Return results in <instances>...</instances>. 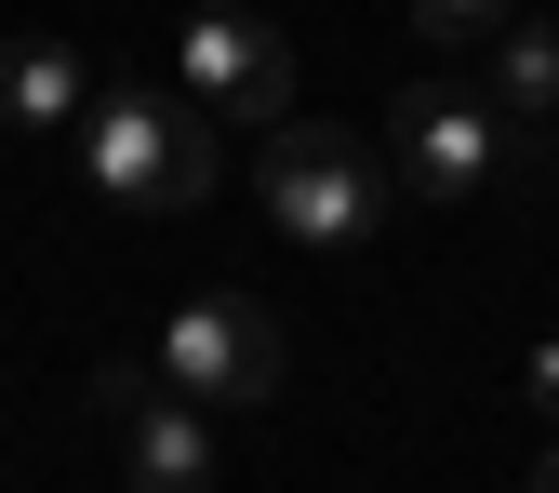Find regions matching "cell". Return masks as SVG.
Segmentation results:
<instances>
[{"label":"cell","mask_w":559,"mask_h":493,"mask_svg":"<svg viewBox=\"0 0 559 493\" xmlns=\"http://www.w3.org/2000/svg\"><path fill=\"white\" fill-rule=\"evenodd\" d=\"M81 174L120 200V214H187V200H214V120L174 107L160 81H94L81 107Z\"/></svg>","instance_id":"cell-1"},{"label":"cell","mask_w":559,"mask_h":493,"mask_svg":"<svg viewBox=\"0 0 559 493\" xmlns=\"http://www.w3.org/2000/svg\"><path fill=\"white\" fill-rule=\"evenodd\" d=\"M253 200H266L280 240L360 254V240L386 227V161L360 148V133H333V120H266V133H253Z\"/></svg>","instance_id":"cell-2"},{"label":"cell","mask_w":559,"mask_h":493,"mask_svg":"<svg viewBox=\"0 0 559 493\" xmlns=\"http://www.w3.org/2000/svg\"><path fill=\"white\" fill-rule=\"evenodd\" d=\"M280 374H294V347H280V320L253 294H187L160 320V387H187L200 413H266Z\"/></svg>","instance_id":"cell-3"},{"label":"cell","mask_w":559,"mask_h":493,"mask_svg":"<svg viewBox=\"0 0 559 493\" xmlns=\"http://www.w3.org/2000/svg\"><path fill=\"white\" fill-rule=\"evenodd\" d=\"M174 81L214 133H266V120H294V40L266 14H240V0H214V14L174 27Z\"/></svg>","instance_id":"cell-4"},{"label":"cell","mask_w":559,"mask_h":493,"mask_svg":"<svg viewBox=\"0 0 559 493\" xmlns=\"http://www.w3.org/2000/svg\"><path fill=\"white\" fill-rule=\"evenodd\" d=\"M493 107L453 94V81H400L386 94V187L400 200H479L493 187Z\"/></svg>","instance_id":"cell-5"},{"label":"cell","mask_w":559,"mask_h":493,"mask_svg":"<svg viewBox=\"0 0 559 493\" xmlns=\"http://www.w3.org/2000/svg\"><path fill=\"white\" fill-rule=\"evenodd\" d=\"M94 400L120 413V480L133 493H214V413H200L187 387H160L147 361H107Z\"/></svg>","instance_id":"cell-6"},{"label":"cell","mask_w":559,"mask_h":493,"mask_svg":"<svg viewBox=\"0 0 559 493\" xmlns=\"http://www.w3.org/2000/svg\"><path fill=\"white\" fill-rule=\"evenodd\" d=\"M94 67L67 40H0V133H81Z\"/></svg>","instance_id":"cell-7"},{"label":"cell","mask_w":559,"mask_h":493,"mask_svg":"<svg viewBox=\"0 0 559 493\" xmlns=\"http://www.w3.org/2000/svg\"><path fill=\"white\" fill-rule=\"evenodd\" d=\"M479 54H493V94H507L520 120H559V14H507Z\"/></svg>","instance_id":"cell-8"},{"label":"cell","mask_w":559,"mask_h":493,"mask_svg":"<svg viewBox=\"0 0 559 493\" xmlns=\"http://www.w3.org/2000/svg\"><path fill=\"white\" fill-rule=\"evenodd\" d=\"M507 14H520V0H413V40H453V54H479Z\"/></svg>","instance_id":"cell-9"},{"label":"cell","mask_w":559,"mask_h":493,"mask_svg":"<svg viewBox=\"0 0 559 493\" xmlns=\"http://www.w3.org/2000/svg\"><path fill=\"white\" fill-rule=\"evenodd\" d=\"M520 400H533V413H546V427H559V333L533 347V374H520Z\"/></svg>","instance_id":"cell-10"},{"label":"cell","mask_w":559,"mask_h":493,"mask_svg":"<svg viewBox=\"0 0 559 493\" xmlns=\"http://www.w3.org/2000/svg\"><path fill=\"white\" fill-rule=\"evenodd\" d=\"M533 493H559V427H546V454H533Z\"/></svg>","instance_id":"cell-11"}]
</instances>
